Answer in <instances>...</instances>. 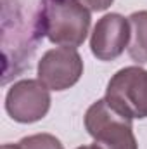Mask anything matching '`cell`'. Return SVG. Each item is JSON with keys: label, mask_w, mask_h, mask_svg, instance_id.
Instances as JSON below:
<instances>
[{"label": "cell", "mask_w": 147, "mask_h": 149, "mask_svg": "<svg viewBox=\"0 0 147 149\" xmlns=\"http://www.w3.org/2000/svg\"><path fill=\"white\" fill-rule=\"evenodd\" d=\"M2 149H23V148H21V146H19V142H17V144H3Z\"/></svg>", "instance_id": "30bf717a"}, {"label": "cell", "mask_w": 147, "mask_h": 149, "mask_svg": "<svg viewBox=\"0 0 147 149\" xmlns=\"http://www.w3.org/2000/svg\"><path fill=\"white\" fill-rule=\"evenodd\" d=\"M50 90L38 78L16 81L5 95V111L17 123H37L50 111Z\"/></svg>", "instance_id": "277c9868"}, {"label": "cell", "mask_w": 147, "mask_h": 149, "mask_svg": "<svg viewBox=\"0 0 147 149\" xmlns=\"http://www.w3.org/2000/svg\"><path fill=\"white\" fill-rule=\"evenodd\" d=\"M76 149H97L94 144H90V146H80V148H76Z\"/></svg>", "instance_id": "8fae6325"}, {"label": "cell", "mask_w": 147, "mask_h": 149, "mask_svg": "<svg viewBox=\"0 0 147 149\" xmlns=\"http://www.w3.org/2000/svg\"><path fill=\"white\" fill-rule=\"evenodd\" d=\"M130 43V23L128 17L111 12L102 16L92 33H90V50L99 61H114L118 59Z\"/></svg>", "instance_id": "8992f818"}, {"label": "cell", "mask_w": 147, "mask_h": 149, "mask_svg": "<svg viewBox=\"0 0 147 149\" xmlns=\"http://www.w3.org/2000/svg\"><path fill=\"white\" fill-rule=\"evenodd\" d=\"M130 23V43L128 56L137 64L147 63V10H137L128 16Z\"/></svg>", "instance_id": "52a82bcc"}, {"label": "cell", "mask_w": 147, "mask_h": 149, "mask_svg": "<svg viewBox=\"0 0 147 149\" xmlns=\"http://www.w3.org/2000/svg\"><path fill=\"white\" fill-rule=\"evenodd\" d=\"M40 24L50 43L78 49L88 37L92 12L78 0H43Z\"/></svg>", "instance_id": "6da1fadb"}, {"label": "cell", "mask_w": 147, "mask_h": 149, "mask_svg": "<svg viewBox=\"0 0 147 149\" xmlns=\"http://www.w3.org/2000/svg\"><path fill=\"white\" fill-rule=\"evenodd\" d=\"M19 146L23 149H64L62 142L55 135L45 134V132L23 137L19 141Z\"/></svg>", "instance_id": "ba28073f"}, {"label": "cell", "mask_w": 147, "mask_h": 149, "mask_svg": "<svg viewBox=\"0 0 147 149\" xmlns=\"http://www.w3.org/2000/svg\"><path fill=\"white\" fill-rule=\"evenodd\" d=\"M114 109L132 118H147V70L140 66H126L111 76L106 95Z\"/></svg>", "instance_id": "3957f363"}, {"label": "cell", "mask_w": 147, "mask_h": 149, "mask_svg": "<svg viewBox=\"0 0 147 149\" xmlns=\"http://www.w3.org/2000/svg\"><path fill=\"white\" fill-rule=\"evenodd\" d=\"M38 80L52 92L74 87L83 74V59L76 49L55 47L47 50L37 66Z\"/></svg>", "instance_id": "5b68a950"}, {"label": "cell", "mask_w": 147, "mask_h": 149, "mask_svg": "<svg viewBox=\"0 0 147 149\" xmlns=\"http://www.w3.org/2000/svg\"><path fill=\"white\" fill-rule=\"evenodd\" d=\"M85 128L97 149H139L133 120L114 109L106 97L87 109Z\"/></svg>", "instance_id": "7a4b0ae2"}, {"label": "cell", "mask_w": 147, "mask_h": 149, "mask_svg": "<svg viewBox=\"0 0 147 149\" xmlns=\"http://www.w3.org/2000/svg\"><path fill=\"white\" fill-rule=\"evenodd\" d=\"M78 2L90 12H102V10L109 9L114 0H78Z\"/></svg>", "instance_id": "9c48e42d"}]
</instances>
